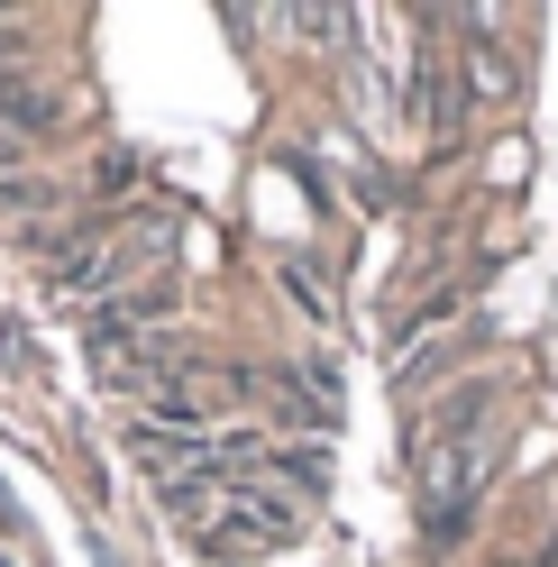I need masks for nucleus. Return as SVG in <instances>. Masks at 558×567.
I'll return each mask as SVG.
<instances>
[{
	"mask_svg": "<svg viewBox=\"0 0 558 567\" xmlns=\"http://www.w3.org/2000/svg\"><path fill=\"white\" fill-rule=\"evenodd\" d=\"M83 358H92V384H111V394H137V403H147L156 384L184 367V348H174L165 330H101V321H92V348H83Z\"/></svg>",
	"mask_w": 558,
	"mask_h": 567,
	"instance_id": "3",
	"label": "nucleus"
},
{
	"mask_svg": "<svg viewBox=\"0 0 558 567\" xmlns=\"http://www.w3.org/2000/svg\"><path fill=\"white\" fill-rule=\"evenodd\" d=\"M174 238H184V210H174V202L111 210V220H92V229L46 266V284H55L64 302H83V311H92V302L111 311V302L137 293V284H156V266L174 257Z\"/></svg>",
	"mask_w": 558,
	"mask_h": 567,
	"instance_id": "1",
	"label": "nucleus"
},
{
	"mask_svg": "<svg viewBox=\"0 0 558 567\" xmlns=\"http://www.w3.org/2000/svg\"><path fill=\"white\" fill-rule=\"evenodd\" d=\"M0 530H19V494L10 485H0Z\"/></svg>",
	"mask_w": 558,
	"mask_h": 567,
	"instance_id": "6",
	"label": "nucleus"
},
{
	"mask_svg": "<svg viewBox=\"0 0 558 567\" xmlns=\"http://www.w3.org/2000/svg\"><path fill=\"white\" fill-rule=\"evenodd\" d=\"M10 156H28V128H10V120H0V165H10Z\"/></svg>",
	"mask_w": 558,
	"mask_h": 567,
	"instance_id": "5",
	"label": "nucleus"
},
{
	"mask_svg": "<svg viewBox=\"0 0 558 567\" xmlns=\"http://www.w3.org/2000/svg\"><path fill=\"white\" fill-rule=\"evenodd\" d=\"M248 394H257V375L211 367V358H184V367L147 394V421H156V431H184V440H211L229 412H248Z\"/></svg>",
	"mask_w": 558,
	"mask_h": 567,
	"instance_id": "2",
	"label": "nucleus"
},
{
	"mask_svg": "<svg viewBox=\"0 0 558 567\" xmlns=\"http://www.w3.org/2000/svg\"><path fill=\"white\" fill-rule=\"evenodd\" d=\"M467 74H476V92L495 101V92H513V64L495 55V47H467Z\"/></svg>",
	"mask_w": 558,
	"mask_h": 567,
	"instance_id": "4",
	"label": "nucleus"
}]
</instances>
